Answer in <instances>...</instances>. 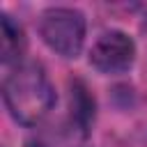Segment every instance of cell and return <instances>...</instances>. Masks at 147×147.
I'll return each mask as SVG.
<instances>
[{
    "label": "cell",
    "mask_w": 147,
    "mask_h": 147,
    "mask_svg": "<svg viewBox=\"0 0 147 147\" xmlns=\"http://www.w3.org/2000/svg\"><path fill=\"white\" fill-rule=\"evenodd\" d=\"M2 94L11 117L21 124H37L55 103L53 85L48 83L44 69L34 62L18 64L5 78Z\"/></svg>",
    "instance_id": "obj_1"
},
{
    "label": "cell",
    "mask_w": 147,
    "mask_h": 147,
    "mask_svg": "<svg viewBox=\"0 0 147 147\" xmlns=\"http://www.w3.org/2000/svg\"><path fill=\"white\" fill-rule=\"evenodd\" d=\"M25 48V39H23V30L21 25H16L11 21V16L2 14L0 16V57L2 62H11L16 60Z\"/></svg>",
    "instance_id": "obj_4"
},
{
    "label": "cell",
    "mask_w": 147,
    "mask_h": 147,
    "mask_svg": "<svg viewBox=\"0 0 147 147\" xmlns=\"http://www.w3.org/2000/svg\"><path fill=\"white\" fill-rule=\"evenodd\" d=\"M71 108H74L71 113L76 115V119L83 126H87L90 119H92V115H94V101L85 94V90H83L80 83H76L74 90H71Z\"/></svg>",
    "instance_id": "obj_5"
},
{
    "label": "cell",
    "mask_w": 147,
    "mask_h": 147,
    "mask_svg": "<svg viewBox=\"0 0 147 147\" xmlns=\"http://www.w3.org/2000/svg\"><path fill=\"white\" fill-rule=\"evenodd\" d=\"M133 55H136V46L131 37H126L119 30H113L96 39L90 53V62L103 74H119L131 67Z\"/></svg>",
    "instance_id": "obj_3"
},
{
    "label": "cell",
    "mask_w": 147,
    "mask_h": 147,
    "mask_svg": "<svg viewBox=\"0 0 147 147\" xmlns=\"http://www.w3.org/2000/svg\"><path fill=\"white\" fill-rule=\"evenodd\" d=\"M39 32L48 48H53L62 57H74L83 48L85 39V18L80 11L69 7H55L44 11Z\"/></svg>",
    "instance_id": "obj_2"
}]
</instances>
